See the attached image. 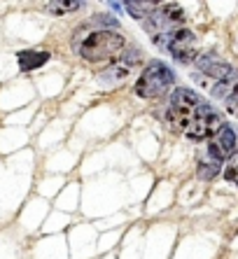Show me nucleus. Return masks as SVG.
<instances>
[{"label":"nucleus","instance_id":"1","mask_svg":"<svg viewBox=\"0 0 238 259\" xmlns=\"http://www.w3.org/2000/svg\"><path fill=\"white\" fill-rule=\"evenodd\" d=\"M126 47V40L119 35L117 30H96V33H89L84 37L82 42H77V54L82 56L84 61H107V59H114L124 52Z\"/></svg>","mask_w":238,"mask_h":259},{"label":"nucleus","instance_id":"2","mask_svg":"<svg viewBox=\"0 0 238 259\" xmlns=\"http://www.w3.org/2000/svg\"><path fill=\"white\" fill-rule=\"evenodd\" d=\"M173 87V72L161 61H149L143 75L136 82V94L140 98H161Z\"/></svg>","mask_w":238,"mask_h":259},{"label":"nucleus","instance_id":"3","mask_svg":"<svg viewBox=\"0 0 238 259\" xmlns=\"http://www.w3.org/2000/svg\"><path fill=\"white\" fill-rule=\"evenodd\" d=\"M224 126H226L224 117L220 112H215L208 103H203L201 108H199L196 117H194V121H191L189 128L185 131V136L189 140H194V143H203V140H213Z\"/></svg>","mask_w":238,"mask_h":259},{"label":"nucleus","instance_id":"4","mask_svg":"<svg viewBox=\"0 0 238 259\" xmlns=\"http://www.w3.org/2000/svg\"><path fill=\"white\" fill-rule=\"evenodd\" d=\"M168 52L173 54V59L180 63H194L199 59V49H196V37L194 33L187 28H178L173 35V42L168 47Z\"/></svg>","mask_w":238,"mask_h":259},{"label":"nucleus","instance_id":"5","mask_svg":"<svg viewBox=\"0 0 238 259\" xmlns=\"http://www.w3.org/2000/svg\"><path fill=\"white\" fill-rule=\"evenodd\" d=\"M171 105L173 108H178V110H185V112L196 115L199 108L203 105V101L191 89H175L173 91V98H171Z\"/></svg>","mask_w":238,"mask_h":259},{"label":"nucleus","instance_id":"6","mask_svg":"<svg viewBox=\"0 0 238 259\" xmlns=\"http://www.w3.org/2000/svg\"><path fill=\"white\" fill-rule=\"evenodd\" d=\"M129 75H131V63H129V61H126V63H114V66H110L107 70H103L101 75H98V82H101L103 87H117V84H122Z\"/></svg>","mask_w":238,"mask_h":259},{"label":"nucleus","instance_id":"7","mask_svg":"<svg viewBox=\"0 0 238 259\" xmlns=\"http://www.w3.org/2000/svg\"><path fill=\"white\" fill-rule=\"evenodd\" d=\"M19 68L24 72L37 70L49 61V52H37V49H26V52H19Z\"/></svg>","mask_w":238,"mask_h":259},{"label":"nucleus","instance_id":"8","mask_svg":"<svg viewBox=\"0 0 238 259\" xmlns=\"http://www.w3.org/2000/svg\"><path fill=\"white\" fill-rule=\"evenodd\" d=\"M213 143L220 147V152L224 154V157H231L233 152H236V131H233L231 126H224L213 138Z\"/></svg>","mask_w":238,"mask_h":259},{"label":"nucleus","instance_id":"9","mask_svg":"<svg viewBox=\"0 0 238 259\" xmlns=\"http://www.w3.org/2000/svg\"><path fill=\"white\" fill-rule=\"evenodd\" d=\"M206 75H210V77L215 79V82H231L236 79V70H233L229 63H222V61H215V63H210L208 68H206Z\"/></svg>","mask_w":238,"mask_h":259},{"label":"nucleus","instance_id":"10","mask_svg":"<svg viewBox=\"0 0 238 259\" xmlns=\"http://www.w3.org/2000/svg\"><path fill=\"white\" fill-rule=\"evenodd\" d=\"M156 12H159L161 17L166 19L171 26H175V28H178V26L185 21V10H182L180 5H175V3H166V5H159V7H156Z\"/></svg>","mask_w":238,"mask_h":259},{"label":"nucleus","instance_id":"11","mask_svg":"<svg viewBox=\"0 0 238 259\" xmlns=\"http://www.w3.org/2000/svg\"><path fill=\"white\" fill-rule=\"evenodd\" d=\"M124 7H126V12L131 14V17H136V19H147L149 14L156 10V3H136V0H129Z\"/></svg>","mask_w":238,"mask_h":259},{"label":"nucleus","instance_id":"12","mask_svg":"<svg viewBox=\"0 0 238 259\" xmlns=\"http://www.w3.org/2000/svg\"><path fill=\"white\" fill-rule=\"evenodd\" d=\"M82 3L77 0H54V3H47V10L49 14H70L75 10H80Z\"/></svg>","mask_w":238,"mask_h":259},{"label":"nucleus","instance_id":"13","mask_svg":"<svg viewBox=\"0 0 238 259\" xmlns=\"http://www.w3.org/2000/svg\"><path fill=\"white\" fill-rule=\"evenodd\" d=\"M217 173H220V163L199 161V175H201V180H210V178H215Z\"/></svg>","mask_w":238,"mask_h":259},{"label":"nucleus","instance_id":"14","mask_svg":"<svg viewBox=\"0 0 238 259\" xmlns=\"http://www.w3.org/2000/svg\"><path fill=\"white\" fill-rule=\"evenodd\" d=\"M229 91H233L231 82H213V96L226 98V96H229Z\"/></svg>","mask_w":238,"mask_h":259},{"label":"nucleus","instance_id":"15","mask_svg":"<svg viewBox=\"0 0 238 259\" xmlns=\"http://www.w3.org/2000/svg\"><path fill=\"white\" fill-rule=\"evenodd\" d=\"M224 178L229 182H233V185H238V166H226Z\"/></svg>","mask_w":238,"mask_h":259},{"label":"nucleus","instance_id":"16","mask_svg":"<svg viewBox=\"0 0 238 259\" xmlns=\"http://www.w3.org/2000/svg\"><path fill=\"white\" fill-rule=\"evenodd\" d=\"M236 101H238V84L233 87V96H231V101H229V103H231V105H233V103H236Z\"/></svg>","mask_w":238,"mask_h":259}]
</instances>
